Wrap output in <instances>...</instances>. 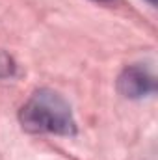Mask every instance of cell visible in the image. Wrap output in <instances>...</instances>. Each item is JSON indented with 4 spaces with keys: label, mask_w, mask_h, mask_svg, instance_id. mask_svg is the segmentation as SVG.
<instances>
[{
    "label": "cell",
    "mask_w": 158,
    "mask_h": 160,
    "mask_svg": "<svg viewBox=\"0 0 158 160\" xmlns=\"http://www.w3.org/2000/svg\"><path fill=\"white\" fill-rule=\"evenodd\" d=\"M147 2H151V4H153V6H155V4H156L158 0H147Z\"/></svg>",
    "instance_id": "4"
},
{
    "label": "cell",
    "mask_w": 158,
    "mask_h": 160,
    "mask_svg": "<svg viewBox=\"0 0 158 160\" xmlns=\"http://www.w3.org/2000/svg\"><path fill=\"white\" fill-rule=\"evenodd\" d=\"M13 73H15V62H13V58L7 52L0 50V78H7Z\"/></svg>",
    "instance_id": "3"
},
{
    "label": "cell",
    "mask_w": 158,
    "mask_h": 160,
    "mask_svg": "<svg viewBox=\"0 0 158 160\" xmlns=\"http://www.w3.org/2000/svg\"><path fill=\"white\" fill-rule=\"evenodd\" d=\"M99 2H108V0H99Z\"/></svg>",
    "instance_id": "5"
},
{
    "label": "cell",
    "mask_w": 158,
    "mask_h": 160,
    "mask_svg": "<svg viewBox=\"0 0 158 160\" xmlns=\"http://www.w3.org/2000/svg\"><path fill=\"white\" fill-rule=\"evenodd\" d=\"M117 89L126 99H141L156 91V78L147 67L130 65L119 75Z\"/></svg>",
    "instance_id": "2"
},
{
    "label": "cell",
    "mask_w": 158,
    "mask_h": 160,
    "mask_svg": "<svg viewBox=\"0 0 158 160\" xmlns=\"http://www.w3.org/2000/svg\"><path fill=\"white\" fill-rule=\"evenodd\" d=\"M19 119L28 132H50L60 136L77 134V121L69 102L52 89H37L21 108Z\"/></svg>",
    "instance_id": "1"
}]
</instances>
